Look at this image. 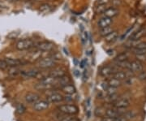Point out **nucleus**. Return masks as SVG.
Returning a JSON list of instances; mask_svg holds the SVG:
<instances>
[{
  "instance_id": "1",
  "label": "nucleus",
  "mask_w": 146,
  "mask_h": 121,
  "mask_svg": "<svg viewBox=\"0 0 146 121\" xmlns=\"http://www.w3.org/2000/svg\"><path fill=\"white\" fill-rule=\"evenodd\" d=\"M60 113L68 116H75L78 113V107L73 104H63L58 107Z\"/></svg>"
},
{
  "instance_id": "2",
  "label": "nucleus",
  "mask_w": 146,
  "mask_h": 121,
  "mask_svg": "<svg viewBox=\"0 0 146 121\" xmlns=\"http://www.w3.org/2000/svg\"><path fill=\"white\" fill-rule=\"evenodd\" d=\"M34 47V42L31 39H22L16 42V48L18 51H27Z\"/></svg>"
},
{
  "instance_id": "3",
  "label": "nucleus",
  "mask_w": 146,
  "mask_h": 121,
  "mask_svg": "<svg viewBox=\"0 0 146 121\" xmlns=\"http://www.w3.org/2000/svg\"><path fill=\"white\" fill-rule=\"evenodd\" d=\"M56 64V61H54L51 57H46L39 60L37 66L39 68H54Z\"/></svg>"
},
{
  "instance_id": "4",
  "label": "nucleus",
  "mask_w": 146,
  "mask_h": 121,
  "mask_svg": "<svg viewBox=\"0 0 146 121\" xmlns=\"http://www.w3.org/2000/svg\"><path fill=\"white\" fill-rule=\"evenodd\" d=\"M130 106V101L127 98H118L113 102V106L121 110H126Z\"/></svg>"
},
{
  "instance_id": "5",
  "label": "nucleus",
  "mask_w": 146,
  "mask_h": 121,
  "mask_svg": "<svg viewBox=\"0 0 146 121\" xmlns=\"http://www.w3.org/2000/svg\"><path fill=\"white\" fill-rule=\"evenodd\" d=\"M125 112V110H121V109H118V108H109L106 110V114H105V117H108V118H111V119H115L116 117L119 116L120 115H123Z\"/></svg>"
},
{
  "instance_id": "6",
  "label": "nucleus",
  "mask_w": 146,
  "mask_h": 121,
  "mask_svg": "<svg viewBox=\"0 0 146 121\" xmlns=\"http://www.w3.org/2000/svg\"><path fill=\"white\" fill-rule=\"evenodd\" d=\"M143 63L141 61L136 59L130 62V68H129V71L131 72H137L140 73L141 72L143 71Z\"/></svg>"
},
{
  "instance_id": "7",
  "label": "nucleus",
  "mask_w": 146,
  "mask_h": 121,
  "mask_svg": "<svg viewBox=\"0 0 146 121\" xmlns=\"http://www.w3.org/2000/svg\"><path fill=\"white\" fill-rule=\"evenodd\" d=\"M40 73V70L37 68H31L26 70V71H22L21 72V76L25 78V79H30L37 77L38 74Z\"/></svg>"
},
{
  "instance_id": "8",
  "label": "nucleus",
  "mask_w": 146,
  "mask_h": 121,
  "mask_svg": "<svg viewBox=\"0 0 146 121\" xmlns=\"http://www.w3.org/2000/svg\"><path fill=\"white\" fill-rule=\"evenodd\" d=\"M49 103L50 102L47 100H38L35 103H33V108L36 111H43L49 107Z\"/></svg>"
},
{
  "instance_id": "9",
  "label": "nucleus",
  "mask_w": 146,
  "mask_h": 121,
  "mask_svg": "<svg viewBox=\"0 0 146 121\" xmlns=\"http://www.w3.org/2000/svg\"><path fill=\"white\" fill-rule=\"evenodd\" d=\"M6 63H7L8 67H20V66H23L25 64H26L27 62H25L23 59H13V58H6L4 59Z\"/></svg>"
},
{
  "instance_id": "10",
  "label": "nucleus",
  "mask_w": 146,
  "mask_h": 121,
  "mask_svg": "<svg viewBox=\"0 0 146 121\" xmlns=\"http://www.w3.org/2000/svg\"><path fill=\"white\" fill-rule=\"evenodd\" d=\"M115 72L116 71H115V69L113 67L107 65V66H105V67H103L101 69L100 75L102 76L105 77V78H110V77H111L113 76V74L115 73Z\"/></svg>"
},
{
  "instance_id": "11",
  "label": "nucleus",
  "mask_w": 146,
  "mask_h": 121,
  "mask_svg": "<svg viewBox=\"0 0 146 121\" xmlns=\"http://www.w3.org/2000/svg\"><path fill=\"white\" fill-rule=\"evenodd\" d=\"M36 47L41 51H52L53 49H54V45L52 42L45 41V42H39L37 44Z\"/></svg>"
},
{
  "instance_id": "12",
  "label": "nucleus",
  "mask_w": 146,
  "mask_h": 121,
  "mask_svg": "<svg viewBox=\"0 0 146 121\" xmlns=\"http://www.w3.org/2000/svg\"><path fill=\"white\" fill-rule=\"evenodd\" d=\"M25 99V102H28V103L33 104V103H35L38 100H40V96H39V94H36V93L29 92V93L26 94Z\"/></svg>"
},
{
  "instance_id": "13",
  "label": "nucleus",
  "mask_w": 146,
  "mask_h": 121,
  "mask_svg": "<svg viewBox=\"0 0 146 121\" xmlns=\"http://www.w3.org/2000/svg\"><path fill=\"white\" fill-rule=\"evenodd\" d=\"M49 75L54 78H59V77L66 75V70L63 68H55L53 69L52 71L50 72Z\"/></svg>"
},
{
  "instance_id": "14",
  "label": "nucleus",
  "mask_w": 146,
  "mask_h": 121,
  "mask_svg": "<svg viewBox=\"0 0 146 121\" xmlns=\"http://www.w3.org/2000/svg\"><path fill=\"white\" fill-rule=\"evenodd\" d=\"M63 100V95L58 94V93H53L47 97V101L51 103H56V102H60Z\"/></svg>"
},
{
  "instance_id": "15",
  "label": "nucleus",
  "mask_w": 146,
  "mask_h": 121,
  "mask_svg": "<svg viewBox=\"0 0 146 121\" xmlns=\"http://www.w3.org/2000/svg\"><path fill=\"white\" fill-rule=\"evenodd\" d=\"M146 35V28H141L139 30L134 32L133 34L131 36V40L132 41H137L139 39H141V37H143L144 36Z\"/></svg>"
},
{
  "instance_id": "16",
  "label": "nucleus",
  "mask_w": 146,
  "mask_h": 121,
  "mask_svg": "<svg viewBox=\"0 0 146 121\" xmlns=\"http://www.w3.org/2000/svg\"><path fill=\"white\" fill-rule=\"evenodd\" d=\"M112 23H113L112 18H109V17L104 16V17L100 19L98 23V25L100 29H103V28H106V27L110 26Z\"/></svg>"
},
{
  "instance_id": "17",
  "label": "nucleus",
  "mask_w": 146,
  "mask_h": 121,
  "mask_svg": "<svg viewBox=\"0 0 146 121\" xmlns=\"http://www.w3.org/2000/svg\"><path fill=\"white\" fill-rule=\"evenodd\" d=\"M119 11L117 8L115 7H110V8H106V11H104V16L106 17H109V18H113L115 16H117L119 15Z\"/></svg>"
},
{
  "instance_id": "18",
  "label": "nucleus",
  "mask_w": 146,
  "mask_h": 121,
  "mask_svg": "<svg viewBox=\"0 0 146 121\" xmlns=\"http://www.w3.org/2000/svg\"><path fill=\"white\" fill-rule=\"evenodd\" d=\"M61 89L63 90V92L66 94L67 95H72L74 94H76V88H75V86L72 85V84H66V85H64L63 87H61Z\"/></svg>"
},
{
  "instance_id": "19",
  "label": "nucleus",
  "mask_w": 146,
  "mask_h": 121,
  "mask_svg": "<svg viewBox=\"0 0 146 121\" xmlns=\"http://www.w3.org/2000/svg\"><path fill=\"white\" fill-rule=\"evenodd\" d=\"M118 36H119V33H118V31L114 30L112 33H110V34H108L107 36H106V37H104V39L106 42L111 43V42H115V40L117 39Z\"/></svg>"
},
{
  "instance_id": "20",
  "label": "nucleus",
  "mask_w": 146,
  "mask_h": 121,
  "mask_svg": "<svg viewBox=\"0 0 146 121\" xmlns=\"http://www.w3.org/2000/svg\"><path fill=\"white\" fill-rule=\"evenodd\" d=\"M107 83L109 84V86L115 88V89L119 88L122 85V81L119 80L115 79L114 77H110L109 80H107Z\"/></svg>"
},
{
  "instance_id": "21",
  "label": "nucleus",
  "mask_w": 146,
  "mask_h": 121,
  "mask_svg": "<svg viewBox=\"0 0 146 121\" xmlns=\"http://www.w3.org/2000/svg\"><path fill=\"white\" fill-rule=\"evenodd\" d=\"M70 82H71L70 78L65 75V76H61V77H59V78H57L56 84H58V85H60L61 87H63V86L66 85V84H70Z\"/></svg>"
},
{
  "instance_id": "22",
  "label": "nucleus",
  "mask_w": 146,
  "mask_h": 121,
  "mask_svg": "<svg viewBox=\"0 0 146 121\" xmlns=\"http://www.w3.org/2000/svg\"><path fill=\"white\" fill-rule=\"evenodd\" d=\"M128 59V55L127 53L123 52L119 54L116 57H115V60L116 61V63H123L125 61H127Z\"/></svg>"
},
{
  "instance_id": "23",
  "label": "nucleus",
  "mask_w": 146,
  "mask_h": 121,
  "mask_svg": "<svg viewBox=\"0 0 146 121\" xmlns=\"http://www.w3.org/2000/svg\"><path fill=\"white\" fill-rule=\"evenodd\" d=\"M111 77H114L115 79L119 80L122 81L123 80L127 79V74H126V72H122V71H116Z\"/></svg>"
},
{
  "instance_id": "24",
  "label": "nucleus",
  "mask_w": 146,
  "mask_h": 121,
  "mask_svg": "<svg viewBox=\"0 0 146 121\" xmlns=\"http://www.w3.org/2000/svg\"><path fill=\"white\" fill-rule=\"evenodd\" d=\"M51 10H52V6L50 5V3H42L39 7V11L42 13H48Z\"/></svg>"
},
{
  "instance_id": "25",
  "label": "nucleus",
  "mask_w": 146,
  "mask_h": 121,
  "mask_svg": "<svg viewBox=\"0 0 146 121\" xmlns=\"http://www.w3.org/2000/svg\"><path fill=\"white\" fill-rule=\"evenodd\" d=\"M113 31H114V29H113V28L111 26L106 27V28H103V29H100L99 34L102 37H105L106 36H107L108 34H110V33H112Z\"/></svg>"
},
{
  "instance_id": "26",
  "label": "nucleus",
  "mask_w": 146,
  "mask_h": 121,
  "mask_svg": "<svg viewBox=\"0 0 146 121\" xmlns=\"http://www.w3.org/2000/svg\"><path fill=\"white\" fill-rule=\"evenodd\" d=\"M21 72L20 69L18 68V67H11L9 70H8V74L11 76H17L18 75H21Z\"/></svg>"
},
{
  "instance_id": "27",
  "label": "nucleus",
  "mask_w": 146,
  "mask_h": 121,
  "mask_svg": "<svg viewBox=\"0 0 146 121\" xmlns=\"http://www.w3.org/2000/svg\"><path fill=\"white\" fill-rule=\"evenodd\" d=\"M16 111L17 114H19V115H23V114L25 112V111H26V108H25V106L23 105V104L18 103V104H16Z\"/></svg>"
},
{
  "instance_id": "28",
  "label": "nucleus",
  "mask_w": 146,
  "mask_h": 121,
  "mask_svg": "<svg viewBox=\"0 0 146 121\" xmlns=\"http://www.w3.org/2000/svg\"><path fill=\"white\" fill-rule=\"evenodd\" d=\"M94 114H95V116H98V117H103V116H105V114H106V110L103 109L102 107H97L95 109Z\"/></svg>"
},
{
  "instance_id": "29",
  "label": "nucleus",
  "mask_w": 146,
  "mask_h": 121,
  "mask_svg": "<svg viewBox=\"0 0 146 121\" xmlns=\"http://www.w3.org/2000/svg\"><path fill=\"white\" fill-rule=\"evenodd\" d=\"M131 51L136 55H146V49H136V48H132Z\"/></svg>"
},
{
  "instance_id": "30",
  "label": "nucleus",
  "mask_w": 146,
  "mask_h": 121,
  "mask_svg": "<svg viewBox=\"0 0 146 121\" xmlns=\"http://www.w3.org/2000/svg\"><path fill=\"white\" fill-rule=\"evenodd\" d=\"M106 9V5H97L95 8V11L97 14H102V13H104Z\"/></svg>"
},
{
  "instance_id": "31",
  "label": "nucleus",
  "mask_w": 146,
  "mask_h": 121,
  "mask_svg": "<svg viewBox=\"0 0 146 121\" xmlns=\"http://www.w3.org/2000/svg\"><path fill=\"white\" fill-rule=\"evenodd\" d=\"M124 113L123 115H120L119 116H118V117H116L115 119H113V121H128V119L127 118V116H125Z\"/></svg>"
},
{
  "instance_id": "32",
  "label": "nucleus",
  "mask_w": 146,
  "mask_h": 121,
  "mask_svg": "<svg viewBox=\"0 0 146 121\" xmlns=\"http://www.w3.org/2000/svg\"><path fill=\"white\" fill-rule=\"evenodd\" d=\"M133 48L136 49H146V42H141L133 46Z\"/></svg>"
},
{
  "instance_id": "33",
  "label": "nucleus",
  "mask_w": 146,
  "mask_h": 121,
  "mask_svg": "<svg viewBox=\"0 0 146 121\" xmlns=\"http://www.w3.org/2000/svg\"><path fill=\"white\" fill-rule=\"evenodd\" d=\"M7 68L8 65L6 63L5 59H0V70H6Z\"/></svg>"
},
{
  "instance_id": "34",
  "label": "nucleus",
  "mask_w": 146,
  "mask_h": 121,
  "mask_svg": "<svg viewBox=\"0 0 146 121\" xmlns=\"http://www.w3.org/2000/svg\"><path fill=\"white\" fill-rule=\"evenodd\" d=\"M110 0H96L97 5H106L110 3Z\"/></svg>"
},
{
  "instance_id": "35",
  "label": "nucleus",
  "mask_w": 146,
  "mask_h": 121,
  "mask_svg": "<svg viewBox=\"0 0 146 121\" xmlns=\"http://www.w3.org/2000/svg\"><path fill=\"white\" fill-rule=\"evenodd\" d=\"M81 39H82V42H83V44H84L85 42H87V40H88L87 32H84L83 33L81 34Z\"/></svg>"
},
{
  "instance_id": "36",
  "label": "nucleus",
  "mask_w": 146,
  "mask_h": 121,
  "mask_svg": "<svg viewBox=\"0 0 146 121\" xmlns=\"http://www.w3.org/2000/svg\"><path fill=\"white\" fill-rule=\"evenodd\" d=\"M139 78L141 80H146V72H144V71H142L140 73H139Z\"/></svg>"
},
{
  "instance_id": "37",
  "label": "nucleus",
  "mask_w": 146,
  "mask_h": 121,
  "mask_svg": "<svg viewBox=\"0 0 146 121\" xmlns=\"http://www.w3.org/2000/svg\"><path fill=\"white\" fill-rule=\"evenodd\" d=\"M50 57H51L54 61H56V60H59V59H61V55H58V53H54V54H53Z\"/></svg>"
},
{
  "instance_id": "38",
  "label": "nucleus",
  "mask_w": 146,
  "mask_h": 121,
  "mask_svg": "<svg viewBox=\"0 0 146 121\" xmlns=\"http://www.w3.org/2000/svg\"><path fill=\"white\" fill-rule=\"evenodd\" d=\"M113 5L114 7H118L121 4V0H113Z\"/></svg>"
},
{
  "instance_id": "39",
  "label": "nucleus",
  "mask_w": 146,
  "mask_h": 121,
  "mask_svg": "<svg viewBox=\"0 0 146 121\" xmlns=\"http://www.w3.org/2000/svg\"><path fill=\"white\" fill-rule=\"evenodd\" d=\"M9 2H16V1H19V0H7Z\"/></svg>"
},
{
  "instance_id": "40",
  "label": "nucleus",
  "mask_w": 146,
  "mask_h": 121,
  "mask_svg": "<svg viewBox=\"0 0 146 121\" xmlns=\"http://www.w3.org/2000/svg\"><path fill=\"white\" fill-rule=\"evenodd\" d=\"M102 121H103V120H102Z\"/></svg>"
}]
</instances>
